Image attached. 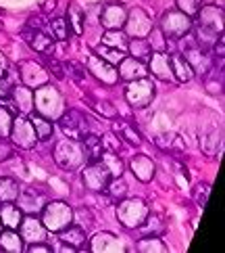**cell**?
Returning <instances> with one entry per match:
<instances>
[{"instance_id":"32","label":"cell","mask_w":225,"mask_h":253,"mask_svg":"<svg viewBox=\"0 0 225 253\" xmlns=\"http://www.w3.org/2000/svg\"><path fill=\"white\" fill-rule=\"evenodd\" d=\"M128 34L123 30H106L102 36V44L111 48H119V50H128Z\"/></svg>"},{"instance_id":"9","label":"cell","mask_w":225,"mask_h":253,"mask_svg":"<svg viewBox=\"0 0 225 253\" xmlns=\"http://www.w3.org/2000/svg\"><path fill=\"white\" fill-rule=\"evenodd\" d=\"M123 28L129 38H146L155 25H152L150 15L136 6V8H131V11H128V19H125Z\"/></svg>"},{"instance_id":"29","label":"cell","mask_w":225,"mask_h":253,"mask_svg":"<svg viewBox=\"0 0 225 253\" xmlns=\"http://www.w3.org/2000/svg\"><path fill=\"white\" fill-rule=\"evenodd\" d=\"M21 193V184L17 182L11 176H2L0 178V201H17V197Z\"/></svg>"},{"instance_id":"1","label":"cell","mask_w":225,"mask_h":253,"mask_svg":"<svg viewBox=\"0 0 225 253\" xmlns=\"http://www.w3.org/2000/svg\"><path fill=\"white\" fill-rule=\"evenodd\" d=\"M73 210L65 201H50L44 203L42 207V224L48 232L59 234L61 230H65L69 224H73Z\"/></svg>"},{"instance_id":"20","label":"cell","mask_w":225,"mask_h":253,"mask_svg":"<svg viewBox=\"0 0 225 253\" xmlns=\"http://www.w3.org/2000/svg\"><path fill=\"white\" fill-rule=\"evenodd\" d=\"M59 241L65 243V245L73 247L75 251H88V239H86V230L82 228V226H73L69 224L65 230L59 232Z\"/></svg>"},{"instance_id":"19","label":"cell","mask_w":225,"mask_h":253,"mask_svg":"<svg viewBox=\"0 0 225 253\" xmlns=\"http://www.w3.org/2000/svg\"><path fill=\"white\" fill-rule=\"evenodd\" d=\"M119 80H125V82H131V80H140L146 78L148 67L144 65V61H138L133 57H123V61L119 63Z\"/></svg>"},{"instance_id":"53","label":"cell","mask_w":225,"mask_h":253,"mask_svg":"<svg viewBox=\"0 0 225 253\" xmlns=\"http://www.w3.org/2000/svg\"><path fill=\"white\" fill-rule=\"evenodd\" d=\"M13 90V84L8 82V80L4 76H0V98H8V94H11Z\"/></svg>"},{"instance_id":"26","label":"cell","mask_w":225,"mask_h":253,"mask_svg":"<svg viewBox=\"0 0 225 253\" xmlns=\"http://www.w3.org/2000/svg\"><path fill=\"white\" fill-rule=\"evenodd\" d=\"M23 239L21 234L13 230V228H6V230H0V249L6 251V253H21L23 251Z\"/></svg>"},{"instance_id":"10","label":"cell","mask_w":225,"mask_h":253,"mask_svg":"<svg viewBox=\"0 0 225 253\" xmlns=\"http://www.w3.org/2000/svg\"><path fill=\"white\" fill-rule=\"evenodd\" d=\"M59 126L63 134L71 140H82L86 134H88V122H86V115H82L75 109H69L67 113L61 115Z\"/></svg>"},{"instance_id":"3","label":"cell","mask_w":225,"mask_h":253,"mask_svg":"<svg viewBox=\"0 0 225 253\" xmlns=\"http://www.w3.org/2000/svg\"><path fill=\"white\" fill-rule=\"evenodd\" d=\"M148 205L142 199L133 197V199H121L117 203V220H119L125 228H140L142 222L148 215Z\"/></svg>"},{"instance_id":"58","label":"cell","mask_w":225,"mask_h":253,"mask_svg":"<svg viewBox=\"0 0 225 253\" xmlns=\"http://www.w3.org/2000/svg\"><path fill=\"white\" fill-rule=\"evenodd\" d=\"M0 230H2V222H0Z\"/></svg>"},{"instance_id":"50","label":"cell","mask_w":225,"mask_h":253,"mask_svg":"<svg viewBox=\"0 0 225 253\" xmlns=\"http://www.w3.org/2000/svg\"><path fill=\"white\" fill-rule=\"evenodd\" d=\"M209 193H211V186L209 184H200L198 186V193H196V203L204 207L206 205V199H209Z\"/></svg>"},{"instance_id":"56","label":"cell","mask_w":225,"mask_h":253,"mask_svg":"<svg viewBox=\"0 0 225 253\" xmlns=\"http://www.w3.org/2000/svg\"><path fill=\"white\" fill-rule=\"evenodd\" d=\"M28 28L44 30V21H42V17H30V21H28Z\"/></svg>"},{"instance_id":"55","label":"cell","mask_w":225,"mask_h":253,"mask_svg":"<svg viewBox=\"0 0 225 253\" xmlns=\"http://www.w3.org/2000/svg\"><path fill=\"white\" fill-rule=\"evenodd\" d=\"M42 11L44 13H52V11H55V8H57V0H42Z\"/></svg>"},{"instance_id":"8","label":"cell","mask_w":225,"mask_h":253,"mask_svg":"<svg viewBox=\"0 0 225 253\" xmlns=\"http://www.w3.org/2000/svg\"><path fill=\"white\" fill-rule=\"evenodd\" d=\"M111 178L113 176L109 174V169L100 164V159L90 161V164L84 168V171H82L84 186L90 188V191H94V193H104V188H106V184H109Z\"/></svg>"},{"instance_id":"28","label":"cell","mask_w":225,"mask_h":253,"mask_svg":"<svg viewBox=\"0 0 225 253\" xmlns=\"http://www.w3.org/2000/svg\"><path fill=\"white\" fill-rule=\"evenodd\" d=\"M30 122H32V126H33L38 140H46V138L52 136V130H55V126H52V120H48V117H44V115H40V113H30Z\"/></svg>"},{"instance_id":"35","label":"cell","mask_w":225,"mask_h":253,"mask_svg":"<svg viewBox=\"0 0 225 253\" xmlns=\"http://www.w3.org/2000/svg\"><path fill=\"white\" fill-rule=\"evenodd\" d=\"M140 228L144 230V234H155V237H161L165 230V226H163V218H161L159 213H150L146 215V220L142 222Z\"/></svg>"},{"instance_id":"4","label":"cell","mask_w":225,"mask_h":253,"mask_svg":"<svg viewBox=\"0 0 225 253\" xmlns=\"http://www.w3.org/2000/svg\"><path fill=\"white\" fill-rule=\"evenodd\" d=\"M159 30L163 32L165 38L175 40V38H184L192 32V17H188L182 11H167L161 17V25Z\"/></svg>"},{"instance_id":"41","label":"cell","mask_w":225,"mask_h":253,"mask_svg":"<svg viewBox=\"0 0 225 253\" xmlns=\"http://www.w3.org/2000/svg\"><path fill=\"white\" fill-rule=\"evenodd\" d=\"M146 38H150V40H146L148 46H150V50H155V52H165V48H167V38L163 36V32H161V30L152 28Z\"/></svg>"},{"instance_id":"52","label":"cell","mask_w":225,"mask_h":253,"mask_svg":"<svg viewBox=\"0 0 225 253\" xmlns=\"http://www.w3.org/2000/svg\"><path fill=\"white\" fill-rule=\"evenodd\" d=\"M13 155V142H8L6 138H0V161L8 159Z\"/></svg>"},{"instance_id":"33","label":"cell","mask_w":225,"mask_h":253,"mask_svg":"<svg viewBox=\"0 0 225 253\" xmlns=\"http://www.w3.org/2000/svg\"><path fill=\"white\" fill-rule=\"evenodd\" d=\"M138 251L140 253H167V245L161 241V237L146 234L144 239L138 241Z\"/></svg>"},{"instance_id":"40","label":"cell","mask_w":225,"mask_h":253,"mask_svg":"<svg viewBox=\"0 0 225 253\" xmlns=\"http://www.w3.org/2000/svg\"><path fill=\"white\" fill-rule=\"evenodd\" d=\"M65 19L69 21V28H73V34H84V19H86V15L79 11L77 6L69 8V15L65 17Z\"/></svg>"},{"instance_id":"46","label":"cell","mask_w":225,"mask_h":253,"mask_svg":"<svg viewBox=\"0 0 225 253\" xmlns=\"http://www.w3.org/2000/svg\"><path fill=\"white\" fill-rule=\"evenodd\" d=\"M121 132H123V138H125V140H128L129 144H133V147H138V144L142 142V138H140V134H138L136 130H133V128H131V126H125V124H123V128H121Z\"/></svg>"},{"instance_id":"6","label":"cell","mask_w":225,"mask_h":253,"mask_svg":"<svg viewBox=\"0 0 225 253\" xmlns=\"http://www.w3.org/2000/svg\"><path fill=\"white\" fill-rule=\"evenodd\" d=\"M59 107H61V94H59V90L55 86L44 84L40 88H35V92H33V109L38 111L40 115L52 120V117L59 113Z\"/></svg>"},{"instance_id":"31","label":"cell","mask_w":225,"mask_h":253,"mask_svg":"<svg viewBox=\"0 0 225 253\" xmlns=\"http://www.w3.org/2000/svg\"><path fill=\"white\" fill-rule=\"evenodd\" d=\"M82 144H84V151H86V157L88 161H98L100 155L104 153L102 149V140L96 136V134H86L82 138Z\"/></svg>"},{"instance_id":"30","label":"cell","mask_w":225,"mask_h":253,"mask_svg":"<svg viewBox=\"0 0 225 253\" xmlns=\"http://www.w3.org/2000/svg\"><path fill=\"white\" fill-rule=\"evenodd\" d=\"M184 57H186V61L192 65L194 74H206V71H209V57H206L202 50H198V48H188V50L184 52Z\"/></svg>"},{"instance_id":"5","label":"cell","mask_w":225,"mask_h":253,"mask_svg":"<svg viewBox=\"0 0 225 253\" xmlns=\"http://www.w3.org/2000/svg\"><path fill=\"white\" fill-rule=\"evenodd\" d=\"M152 98H155V84H152L148 78L131 80V82H128V86H125V101H128L133 109L148 107Z\"/></svg>"},{"instance_id":"54","label":"cell","mask_w":225,"mask_h":253,"mask_svg":"<svg viewBox=\"0 0 225 253\" xmlns=\"http://www.w3.org/2000/svg\"><path fill=\"white\" fill-rule=\"evenodd\" d=\"M213 48H215V52H217V55L223 59L225 57V42H223V36L219 34V38L215 40V44H213Z\"/></svg>"},{"instance_id":"44","label":"cell","mask_w":225,"mask_h":253,"mask_svg":"<svg viewBox=\"0 0 225 253\" xmlns=\"http://www.w3.org/2000/svg\"><path fill=\"white\" fill-rule=\"evenodd\" d=\"M94 111L104 115V117H115L117 115V107H113V103H109V101H98L94 105Z\"/></svg>"},{"instance_id":"57","label":"cell","mask_w":225,"mask_h":253,"mask_svg":"<svg viewBox=\"0 0 225 253\" xmlns=\"http://www.w3.org/2000/svg\"><path fill=\"white\" fill-rule=\"evenodd\" d=\"M6 65H8V61H6V57L2 55V52H0V76H4Z\"/></svg>"},{"instance_id":"49","label":"cell","mask_w":225,"mask_h":253,"mask_svg":"<svg viewBox=\"0 0 225 253\" xmlns=\"http://www.w3.org/2000/svg\"><path fill=\"white\" fill-rule=\"evenodd\" d=\"M102 149L115 153L117 149H119V138H117L115 134H106V136L102 138Z\"/></svg>"},{"instance_id":"36","label":"cell","mask_w":225,"mask_h":253,"mask_svg":"<svg viewBox=\"0 0 225 253\" xmlns=\"http://www.w3.org/2000/svg\"><path fill=\"white\" fill-rule=\"evenodd\" d=\"M100 164L109 169V174L111 176H121L123 174V169H125V166H123V161L115 155V153H111V151H104L102 155H100Z\"/></svg>"},{"instance_id":"51","label":"cell","mask_w":225,"mask_h":253,"mask_svg":"<svg viewBox=\"0 0 225 253\" xmlns=\"http://www.w3.org/2000/svg\"><path fill=\"white\" fill-rule=\"evenodd\" d=\"M48 69H52V76H55V78H59V80L65 78V67H63L57 59L48 57Z\"/></svg>"},{"instance_id":"7","label":"cell","mask_w":225,"mask_h":253,"mask_svg":"<svg viewBox=\"0 0 225 253\" xmlns=\"http://www.w3.org/2000/svg\"><path fill=\"white\" fill-rule=\"evenodd\" d=\"M8 138H11L13 147L19 149H33L35 142H38V136H35V130L30 122V117H13L11 124V132H8Z\"/></svg>"},{"instance_id":"47","label":"cell","mask_w":225,"mask_h":253,"mask_svg":"<svg viewBox=\"0 0 225 253\" xmlns=\"http://www.w3.org/2000/svg\"><path fill=\"white\" fill-rule=\"evenodd\" d=\"M65 71H67V76H69V78H73L77 84L84 80V69H82V65H77V63H67Z\"/></svg>"},{"instance_id":"37","label":"cell","mask_w":225,"mask_h":253,"mask_svg":"<svg viewBox=\"0 0 225 253\" xmlns=\"http://www.w3.org/2000/svg\"><path fill=\"white\" fill-rule=\"evenodd\" d=\"M128 50L131 52V57L133 59H138V61H146L150 57V46H148V42L144 40V38H133L128 42Z\"/></svg>"},{"instance_id":"45","label":"cell","mask_w":225,"mask_h":253,"mask_svg":"<svg viewBox=\"0 0 225 253\" xmlns=\"http://www.w3.org/2000/svg\"><path fill=\"white\" fill-rule=\"evenodd\" d=\"M173 144H179V138L175 134H159L157 136V147L159 149H171Z\"/></svg>"},{"instance_id":"48","label":"cell","mask_w":225,"mask_h":253,"mask_svg":"<svg viewBox=\"0 0 225 253\" xmlns=\"http://www.w3.org/2000/svg\"><path fill=\"white\" fill-rule=\"evenodd\" d=\"M28 253H52V247L46 245V243H28V247H23Z\"/></svg>"},{"instance_id":"27","label":"cell","mask_w":225,"mask_h":253,"mask_svg":"<svg viewBox=\"0 0 225 253\" xmlns=\"http://www.w3.org/2000/svg\"><path fill=\"white\" fill-rule=\"evenodd\" d=\"M200 149L204 151V155L213 157L219 149V132L215 126H204L200 130Z\"/></svg>"},{"instance_id":"43","label":"cell","mask_w":225,"mask_h":253,"mask_svg":"<svg viewBox=\"0 0 225 253\" xmlns=\"http://www.w3.org/2000/svg\"><path fill=\"white\" fill-rule=\"evenodd\" d=\"M11 124H13V115L6 107H0V138H8L11 132Z\"/></svg>"},{"instance_id":"38","label":"cell","mask_w":225,"mask_h":253,"mask_svg":"<svg viewBox=\"0 0 225 253\" xmlns=\"http://www.w3.org/2000/svg\"><path fill=\"white\" fill-rule=\"evenodd\" d=\"M96 55L100 57V59H104L106 63H111V65H119V63L123 61V57H125V50H119V48H111V46H98L96 48Z\"/></svg>"},{"instance_id":"21","label":"cell","mask_w":225,"mask_h":253,"mask_svg":"<svg viewBox=\"0 0 225 253\" xmlns=\"http://www.w3.org/2000/svg\"><path fill=\"white\" fill-rule=\"evenodd\" d=\"M131 174L136 176L140 182H150L155 178V161H152L148 155H136L129 161Z\"/></svg>"},{"instance_id":"2","label":"cell","mask_w":225,"mask_h":253,"mask_svg":"<svg viewBox=\"0 0 225 253\" xmlns=\"http://www.w3.org/2000/svg\"><path fill=\"white\" fill-rule=\"evenodd\" d=\"M52 157H55L57 166L63 169H79L88 161L82 140H71V138L61 140L55 147Z\"/></svg>"},{"instance_id":"13","label":"cell","mask_w":225,"mask_h":253,"mask_svg":"<svg viewBox=\"0 0 225 253\" xmlns=\"http://www.w3.org/2000/svg\"><path fill=\"white\" fill-rule=\"evenodd\" d=\"M21 69V82L23 86H28V88H40L44 84H48V71L44 69L40 63H33V61H25L19 65Z\"/></svg>"},{"instance_id":"22","label":"cell","mask_w":225,"mask_h":253,"mask_svg":"<svg viewBox=\"0 0 225 253\" xmlns=\"http://www.w3.org/2000/svg\"><path fill=\"white\" fill-rule=\"evenodd\" d=\"M19 207L21 211H28V213H35L40 211L44 203H46V199H44V195L38 191V188H25V191L19 193Z\"/></svg>"},{"instance_id":"16","label":"cell","mask_w":225,"mask_h":253,"mask_svg":"<svg viewBox=\"0 0 225 253\" xmlns=\"http://www.w3.org/2000/svg\"><path fill=\"white\" fill-rule=\"evenodd\" d=\"M125 19H128V8H125L121 2L106 4L102 15H100V23L106 30H123Z\"/></svg>"},{"instance_id":"23","label":"cell","mask_w":225,"mask_h":253,"mask_svg":"<svg viewBox=\"0 0 225 253\" xmlns=\"http://www.w3.org/2000/svg\"><path fill=\"white\" fill-rule=\"evenodd\" d=\"M23 220V211L21 207H17L13 201H6L0 205V222H2L4 228H13L17 230L19 228V224Z\"/></svg>"},{"instance_id":"17","label":"cell","mask_w":225,"mask_h":253,"mask_svg":"<svg viewBox=\"0 0 225 253\" xmlns=\"http://www.w3.org/2000/svg\"><path fill=\"white\" fill-rule=\"evenodd\" d=\"M148 71L157 80H163V82H173V69H171V61L169 55L165 52H152L148 57Z\"/></svg>"},{"instance_id":"11","label":"cell","mask_w":225,"mask_h":253,"mask_svg":"<svg viewBox=\"0 0 225 253\" xmlns=\"http://www.w3.org/2000/svg\"><path fill=\"white\" fill-rule=\"evenodd\" d=\"M19 234L23 243H42L46 241L48 230L44 228L42 220L35 218V213H30V215H23V220L19 224Z\"/></svg>"},{"instance_id":"25","label":"cell","mask_w":225,"mask_h":253,"mask_svg":"<svg viewBox=\"0 0 225 253\" xmlns=\"http://www.w3.org/2000/svg\"><path fill=\"white\" fill-rule=\"evenodd\" d=\"M169 61H171V69H173V78L177 82H190L194 78V69L190 63L186 61L184 55H171Z\"/></svg>"},{"instance_id":"12","label":"cell","mask_w":225,"mask_h":253,"mask_svg":"<svg viewBox=\"0 0 225 253\" xmlns=\"http://www.w3.org/2000/svg\"><path fill=\"white\" fill-rule=\"evenodd\" d=\"M23 40L28 42V46L40 55H50L55 48V38L52 34H46L44 30H35V28H25L23 30Z\"/></svg>"},{"instance_id":"24","label":"cell","mask_w":225,"mask_h":253,"mask_svg":"<svg viewBox=\"0 0 225 253\" xmlns=\"http://www.w3.org/2000/svg\"><path fill=\"white\" fill-rule=\"evenodd\" d=\"M8 98H13V103L17 105V109H19L21 113H32V109H33V92H32V88H28V86H13Z\"/></svg>"},{"instance_id":"42","label":"cell","mask_w":225,"mask_h":253,"mask_svg":"<svg viewBox=\"0 0 225 253\" xmlns=\"http://www.w3.org/2000/svg\"><path fill=\"white\" fill-rule=\"evenodd\" d=\"M175 2H177V11L186 13L188 17H196L202 6V0H175Z\"/></svg>"},{"instance_id":"15","label":"cell","mask_w":225,"mask_h":253,"mask_svg":"<svg viewBox=\"0 0 225 253\" xmlns=\"http://www.w3.org/2000/svg\"><path fill=\"white\" fill-rule=\"evenodd\" d=\"M198 17H200V28L215 32V34H221L223 32V19H225V13L221 6H215V4H206L200 6L198 11Z\"/></svg>"},{"instance_id":"14","label":"cell","mask_w":225,"mask_h":253,"mask_svg":"<svg viewBox=\"0 0 225 253\" xmlns=\"http://www.w3.org/2000/svg\"><path fill=\"white\" fill-rule=\"evenodd\" d=\"M88 71L96 80H100L102 84H109V86L117 84V80H119V74H117L115 65L106 63L104 59H100L98 55H90V59H88Z\"/></svg>"},{"instance_id":"39","label":"cell","mask_w":225,"mask_h":253,"mask_svg":"<svg viewBox=\"0 0 225 253\" xmlns=\"http://www.w3.org/2000/svg\"><path fill=\"white\" fill-rule=\"evenodd\" d=\"M50 32H52V38L55 40H67L69 34H71V28H69V21L65 17H59L50 23Z\"/></svg>"},{"instance_id":"34","label":"cell","mask_w":225,"mask_h":253,"mask_svg":"<svg viewBox=\"0 0 225 253\" xmlns=\"http://www.w3.org/2000/svg\"><path fill=\"white\" fill-rule=\"evenodd\" d=\"M104 193H109V197L117 203H119L121 199H125V195H128V184H125L123 176H113L109 180V184H106Z\"/></svg>"},{"instance_id":"18","label":"cell","mask_w":225,"mask_h":253,"mask_svg":"<svg viewBox=\"0 0 225 253\" xmlns=\"http://www.w3.org/2000/svg\"><path fill=\"white\" fill-rule=\"evenodd\" d=\"M88 251L94 253H117L123 251V245L119 243V239L111 232H98L92 237V241H88Z\"/></svg>"}]
</instances>
